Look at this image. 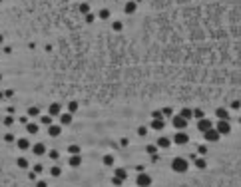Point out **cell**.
<instances>
[{
    "label": "cell",
    "mask_w": 241,
    "mask_h": 187,
    "mask_svg": "<svg viewBox=\"0 0 241 187\" xmlns=\"http://www.w3.org/2000/svg\"><path fill=\"white\" fill-rule=\"evenodd\" d=\"M26 116H28V117H40V108H36V105H32V108H28Z\"/></svg>",
    "instance_id": "cell-25"
},
{
    "label": "cell",
    "mask_w": 241,
    "mask_h": 187,
    "mask_svg": "<svg viewBox=\"0 0 241 187\" xmlns=\"http://www.w3.org/2000/svg\"><path fill=\"white\" fill-rule=\"evenodd\" d=\"M203 139H205V141H219L221 135H219V131L215 129V127H211V129L203 131Z\"/></svg>",
    "instance_id": "cell-8"
},
{
    "label": "cell",
    "mask_w": 241,
    "mask_h": 187,
    "mask_svg": "<svg viewBox=\"0 0 241 187\" xmlns=\"http://www.w3.org/2000/svg\"><path fill=\"white\" fill-rule=\"evenodd\" d=\"M60 113H62V105L58 104V101H54V104H50V108H48V116L56 117V116H60Z\"/></svg>",
    "instance_id": "cell-15"
},
{
    "label": "cell",
    "mask_w": 241,
    "mask_h": 187,
    "mask_svg": "<svg viewBox=\"0 0 241 187\" xmlns=\"http://www.w3.org/2000/svg\"><path fill=\"white\" fill-rule=\"evenodd\" d=\"M4 94V97H12L14 96V90H6V92H2Z\"/></svg>",
    "instance_id": "cell-48"
},
{
    "label": "cell",
    "mask_w": 241,
    "mask_h": 187,
    "mask_svg": "<svg viewBox=\"0 0 241 187\" xmlns=\"http://www.w3.org/2000/svg\"><path fill=\"white\" fill-rule=\"evenodd\" d=\"M2 97H4V94H2V92H0V100H2Z\"/></svg>",
    "instance_id": "cell-53"
},
{
    "label": "cell",
    "mask_w": 241,
    "mask_h": 187,
    "mask_svg": "<svg viewBox=\"0 0 241 187\" xmlns=\"http://www.w3.org/2000/svg\"><path fill=\"white\" fill-rule=\"evenodd\" d=\"M193 117H195V120H203V117H205V112H203L201 108H195V109H193Z\"/></svg>",
    "instance_id": "cell-35"
},
{
    "label": "cell",
    "mask_w": 241,
    "mask_h": 187,
    "mask_svg": "<svg viewBox=\"0 0 241 187\" xmlns=\"http://www.w3.org/2000/svg\"><path fill=\"white\" fill-rule=\"evenodd\" d=\"M114 175H116V177H120V179H128V171H126V169L124 167H116V169H114Z\"/></svg>",
    "instance_id": "cell-22"
},
{
    "label": "cell",
    "mask_w": 241,
    "mask_h": 187,
    "mask_svg": "<svg viewBox=\"0 0 241 187\" xmlns=\"http://www.w3.org/2000/svg\"><path fill=\"white\" fill-rule=\"evenodd\" d=\"M136 183H138V187H150L151 183H154V179H151L150 173L139 171V173H138V177H136Z\"/></svg>",
    "instance_id": "cell-5"
},
{
    "label": "cell",
    "mask_w": 241,
    "mask_h": 187,
    "mask_svg": "<svg viewBox=\"0 0 241 187\" xmlns=\"http://www.w3.org/2000/svg\"><path fill=\"white\" fill-rule=\"evenodd\" d=\"M163 127H166V120H151L150 124V129L154 131H163Z\"/></svg>",
    "instance_id": "cell-16"
},
{
    "label": "cell",
    "mask_w": 241,
    "mask_h": 187,
    "mask_svg": "<svg viewBox=\"0 0 241 187\" xmlns=\"http://www.w3.org/2000/svg\"><path fill=\"white\" fill-rule=\"evenodd\" d=\"M128 143H130L128 137H122V139H120V145H122V147H128Z\"/></svg>",
    "instance_id": "cell-46"
},
{
    "label": "cell",
    "mask_w": 241,
    "mask_h": 187,
    "mask_svg": "<svg viewBox=\"0 0 241 187\" xmlns=\"http://www.w3.org/2000/svg\"><path fill=\"white\" fill-rule=\"evenodd\" d=\"M197 153H199V155H205L207 153V145H205V143H199V145H197Z\"/></svg>",
    "instance_id": "cell-40"
},
{
    "label": "cell",
    "mask_w": 241,
    "mask_h": 187,
    "mask_svg": "<svg viewBox=\"0 0 241 187\" xmlns=\"http://www.w3.org/2000/svg\"><path fill=\"white\" fill-rule=\"evenodd\" d=\"M112 185H116V187H122V185H124V179H120V177L112 175Z\"/></svg>",
    "instance_id": "cell-39"
},
{
    "label": "cell",
    "mask_w": 241,
    "mask_h": 187,
    "mask_svg": "<svg viewBox=\"0 0 241 187\" xmlns=\"http://www.w3.org/2000/svg\"><path fill=\"white\" fill-rule=\"evenodd\" d=\"M2 42H4V36H2V34H0V44H2Z\"/></svg>",
    "instance_id": "cell-51"
},
{
    "label": "cell",
    "mask_w": 241,
    "mask_h": 187,
    "mask_svg": "<svg viewBox=\"0 0 241 187\" xmlns=\"http://www.w3.org/2000/svg\"><path fill=\"white\" fill-rule=\"evenodd\" d=\"M211 127H213V121L209 120V117H203V120H197V129L201 131V133H203V131H207V129H211Z\"/></svg>",
    "instance_id": "cell-9"
},
{
    "label": "cell",
    "mask_w": 241,
    "mask_h": 187,
    "mask_svg": "<svg viewBox=\"0 0 241 187\" xmlns=\"http://www.w3.org/2000/svg\"><path fill=\"white\" fill-rule=\"evenodd\" d=\"M189 167H191V163L187 157H173L171 159V169L175 173H187Z\"/></svg>",
    "instance_id": "cell-1"
},
{
    "label": "cell",
    "mask_w": 241,
    "mask_h": 187,
    "mask_svg": "<svg viewBox=\"0 0 241 187\" xmlns=\"http://www.w3.org/2000/svg\"><path fill=\"white\" fill-rule=\"evenodd\" d=\"M6 112H8V116H14V112H16V109L10 105V108H6Z\"/></svg>",
    "instance_id": "cell-49"
},
{
    "label": "cell",
    "mask_w": 241,
    "mask_h": 187,
    "mask_svg": "<svg viewBox=\"0 0 241 187\" xmlns=\"http://www.w3.org/2000/svg\"><path fill=\"white\" fill-rule=\"evenodd\" d=\"M78 109H80V104H78V101H74V100H72L70 104H68V109H66V112H70L72 116H74V113L78 112Z\"/></svg>",
    "instance_id": "cell-27"
},
{
    "label": "cell",
    "mask_w": 241,
    "mask_h": 187,
    "mask_svg": "<svg viewBox=\"0 0 241 187\" xmlns=\"http://www.w3.org/2000/svg\"><path fill=\"white\" fill-rule=\"evenodd\" d=\"M162 113H163V117H171V116H173V109H171V108H163Z\"/></svg>",
    "instance_id": "cell-43"
},
{
    "label": "cell",
    "mask_w": 241,
    "mask_h": 187,
    "mask_svg": "<svg viewBox=\"0 0 241 187\" xmlns=\"http://www.w3.org/2000/svg\"><path fill=\"white\" fill-rule=\"evenodd\" d=\"M239 125H241V116H239Z\"/></svg>",
    "instance_id": "cell-54"
},
{
    "label": "cell",
    "mask_w": 241,
    "mask_h": 187,
    "mask_svg": "<svg viewBox=\"0 0 241 187\" xmlns=\"http://www.w3.org/2000/svg\"><path fill=\"white\" fill-rule=\"evenodd\" d=\"M58 117H60V125H70L72 121H74V116H72L70 112H62Z\"/></svg>",
    "instance_id": "cell-14"
},
{
    "label": "cell",
    "mask_w": 241,
    "mask_h": 187,
    "mask_svg": "<svg viewBox=\"0 0 241 187\" xmlns=\"http://www.w3.org/2000/svg\"><path fill=\"white\" fill-rule=\"evenodd\" d=\"M48 173H50L52 177H60V175H62V167H60V165H52Z\"/></svg>",
    "instance_id": "cell-26"
},
{
    "label": "cell",
    "mask_w": 241,
    "mask_h": 187,
    "mask_svg": "<svg viewBox=\"0 0 241 187\" xmlns=\"http://www.w3.org/2000/svg\"><path fill=\"white\" fill-rule=\"evenodd\" d=\"M30 149H32V153H34L36 157H42V155L48 153V147H46L44 141H36L34 145H30Z\"/></svg>",
    "instance_id": "cell-6"
},
{
    "label": "cell",
    "mask_w": 241,
    "mask_h": 187,
    "mask_svg": "<svg viewBox=\"0 0 241 187\" xmlns=\"http://www.w3.org/2000/svg\"><path fill=\"white\" fill-rule=\"evenodd\" d=\"M16 167L28 169V167H30V161H28V157H16Z\"/></svg>",
    "instance_id": "cell-21"
},
{
    "label": "cell",
    "mask_w": 241,
    "mask_h": 187,
    "mask_svg": "<svg viewBox=\"0 0 241 187\" xmlns=\"http://www.w3.org/2000/svg\"><path fill=\"white\" fill-rule=\"evenodd\" d=\"M0 80H2V74H0Z\"/></svg>",
    "instance_id": "cell-55"
},
{
    "label": "cell",
    "mask_w": 241,
    "mask_h": 187,
    "mask_svg": "<svg viewBox=\"0 0 241 187\" xmlns=\"http://www.w3.org/2000/svg\"><path fill=\"white\" fill-rule=\"evenodd\" d=\"M18 121H20V124H28V116H22Z\"/></svg>",
    "instance_id": "cell-50"
},
{
    "label": "cell",
    "mask_w": 241,
    "mask_h": 187,
    "mask_svg": "<svg viewBox=\"0 0 241 187\" xmlns=\"http://www.w3.org/2000/svg\"><path fill=\"white\" fill-rule=\"evenodd\" d=\"M68 153L70 155H78L80 153V145H78V143H70V145H68Z\"/></svg>",
    "instance_id": "cell-30"
},
{
    "label": "cell",
    "mask_w": 241,
    "mask_h": 187,
    "mask_svg": "<svg viewBox=\"0 0 241 187\" xmlns=\"http://www.w3.org/2000/svg\"><path fill=\"white\" fill-rule=\"evenodd\" d=\"M2 124L6 125V127H12V125L16 124V117H14V116H6V117H4V121H2Z\"/></svg>",
    "instance_id": "cell-34"
},
{
    "label": "cell",
    "mask_w": 241,
    "mask_h": 187,
    "mask_svg": "<svg viewBox=\"0 0 241 187\" xmlns=\"http://www.w3.org/2000/svg\"><path fill=\"white\" fill-rule=\"evenodd\" d=\"M110 16H112V12H110L108 8H102V10L98 12V18L100 20H110Z\"/></svg>",
    "instance_id": "cell-28"
},
{
    "label": "cell",
    "mask_w": 241,
    "mask_h": 187,
    "mask_svg": "<svg viewBox=\"0 0 241 187\" xmlns=\"http://www.w3.org/2000/svg\"><path fill=\"white\" fill-rule=\"evenodd\" d=\"M78 10H80V14H84V16H86L88 12H90V4H88V2H80Z\"/></svg>",
    "instance_id": "cell-32"
},
{
    "label": "cell",
    "mask_w": 241,
    "mask_h": 187,
    "mask_svg": "<svg viewBox=\"0 0 241 187\" xmlns=\"http://www.w3.org/2000/svg\"><path fill=\"white\" fill-rule=\"evenodd\" d=\"M215 117H217V120L231 121V113H229V109H227V108H217V109H215Z\"/></svg>",
    "instance_id": "cell-10"
},
{
    "label": "cell",
    "mask_w": 241,
    "mask_h": 187,
    "mask_svg": "<svg viewBox=\"0 0 241 187\" xmlns=\"http://www.w3.org/2000/svg\"><path fill=\"white\" fill-rule=\"evenodd\" d=\"M134 2H136V4H139V2H143V0H134Z\"/></svg>",
    "instance_id": "cell-52"
},
{
    "label": "cell",
    "mask_w": 241,
    "mask_h": 187,
    "mask_svg": "<svg viewBox=\"0 0 241 187\" xmlns=\"http://www.w3.org/2000/svg\"><path fill=\"white\" fill-rule=\"evenodd\" d=\"M170 120H171V125L175 127V131H183V129H187V124H189V121H187V120H183L181 116H171Z\"/></svg>",
    "instance_id": "cell-4"
},
{
    "label": "cell",
    "mask_w": 241,
    "mask_h": 187,
    "mask_svg": "<svg viewBox=\"0 0 241 187\" xmlns=\"http://www.w3.org/2000/svg\"><path fill=\"white\" fill-rule=\"evenodd\" d=\"M84 18H86V22H88V24H92V22L96 20V14H94V12H88V14L84 16Z\"/></svg>",
    "instance_id": "cell-41"
},
{
    "label": "cell",
    "mask_w": 241,
    "mask_h": 187,
    "mask_svg": "<svg viewBox=\"0 0 241 187\" xmlns=\"http://www.w3.org/2000/svg\"><path fill=\"white\" fill-rule=\"evenodd\" d=\"M189 163H193V167L199 169V171H203V169L207 167V161L203 155H197V153H191L189 155Z\"/></svg>",
    "instance_id": "cell-2"
},
{
    "label": "cell",
    "mask_w": 241,
    "mask_h": 187,
    "mask_svg": "<svg viewBox=\"0 0 241 187\" xmlns=\"http://www.w3.org/2000/svg\"><path fill=\"white\" fill-rule=\"evenodd\" d=\"M104 165H106V167H112V165H114V161H116V157H114V155H104Z\"/></svg>",
    "instance_id": "cell-33"
},
{
    "label": "cell",
    "mask_w": 241,
    "mask_h": 187,
    "mask_svg": "<svg viewBox=\"0 0 241 187\" xmlns=\"http://www.w3.org/2000/svg\"><path fill=\"white\" fill-rule=\"evenodd\" d=\"M213 127L219 131V135H229L231 133V121H227V120H217V124H213Z\"/></svg>",
    "instance_id": "cell-3"
},
{
    "label": "cell",
    "mask_w": 241,
    "mask_h": 187,
    "mask_svg": "<svg viewBox=\"0 0 241 187\" xmlns=\"http://www.w3.org/2000/svg\"><path fill=\"white\" fill-rule=\"evenodd\" d=\"M136 10H138V4L134 2V0H128V2L124 4V12L126 14H136Z\"/></svg>",
    "instance_id": "cell-17"
},
{
    "label": "cell",
    "mask_w": 241,
    "mask_h": 187,
    "mask_svg": "<svg viewBox=\"0 0 241 187\" xmlns=\"http://www.w3.org/2000/svg\"><path fill=\"white\" fill-rule=\"evenodd\" d=\"M28 179H30V181H36V179H38V175H36L34 171H30V173H28Z\"/></svg>",
    "instance_id": "cell-47"
},
{
    "label": "cell",
    "mask_w": 241,
    "mask_h": 187,
    "mask_svg": "<svg viewBox=\"0 0 241 187\" xmlns=\"http://www.w3.org/2000/svg\"><path fill=\"white\" fill-rule=\"evenodd\" d=\"M146 153L147 155H158V145H155V143H147V145H146Z\"/></svg>",
    "instance_id": "cell-24"
},
{
    "label": "cell",
    "mask_w": 241,
    "mask_h": 187,
    "mask_svg": "<svg viewBox=\"0 0 241 187\" xmlns=\"http://www.w3.org/2000/svg\"><path fill=\"white\" fill-rule=\"evenodd\" d=\"M46 155H48L52 161H58V159H60V151H58V149H48V153H46Z\"/></svg>",
    "instance_id": "cell-31"
},
{
    "label": "cell",
    "mask_w": 241,
    "mask_h": 187,
    "mask_svg": "<svg viewBox=\"0 0 241 187\" xmlns=\"http://www.w3.org/2000/svg\"><path fill=\"white\" fill-rule=\"evenodd\" d=\"M36 187H48V183L44 179H36Z\"/></svg>",
    "instance_id": "cell-45"
},
{
    "label": "cell",
    "mask_w": 241,
    "mask_h": 187,
    "mask_svg": "<svg viewBox=\"0 0 241 187\" xmlns=\"http://www.w3.org/2000/svg\"><path fill=\"white\" fill-rule=\"evenodd\" d=\"M233 112H241V100H233L231 101V105H229Z\"/></svg>",
    "instance_id": "cell-36"
},
{
    "label": "cell",
    "mask_w": 241,
    "mask_h": 187,
    "mask_svg": "<svg viewBox=\"0 0 241 187\" xmlns=\"http://www.w3.org/2000/svg\"><path fill=\"white\" fill-rule=\"evenodd\" d=\"M26 131H28L30 135H36L38 131H40V125H38L36 121H28V124H26Z\"/></svg>",
    "instance_id": "cell-18"
},
{
    "label": "cell",
    "mask_w": 241,
    "mask_h": 187,
    "mask_svg": "<svg viewBox=\"0 0 241 187\" xmlns=\"http://www.w3.org/2000/svg\"><path fill=\"white\" fill-rule=\"evenodd\" d=\"M30 139L28 137H20V139H16V147H18L20 151H26V149H30Z\"/></svg>",
    "instance_id": "cell-13"
},
{
    "label": "cell",
    "mask_w": 241,
    "mask_h": 187,
    "mask_svg": "<svg viewBox=\"0 0 241 187\" xmlns=\"http://www.w3.org/2000/svg\"><path fill=\"white\" fill-rule=\"evenodd\" d=\"M151 120H163L162 109H154V112H151Z\"/></svg>",
    "instance_id": "cell-38"
},
{
    "label": "cell",
    "mask_w": 241,
    "mask_h": 187,
    "mask_svg": "<svg viewBox=\"0 0 241 187\" xmlns=\"http://www.w3.org/2000/svg\"><path fill=\"white\" fill-rule=\"evenodd\" d=\"M112 30L114 32H122L124 30V22H122V20H114L112 22Z\"/></svg>",
    "instance_id": "cell-29"
},
{
    "label": "cell",
    "mask_w": 241,
    "mask_h": 187,
    "mask_svg": "<svg viewBox=\"0 0 241 187\" xmlns=\"http://www.w3.org/2000/svg\"><path fill=\"white\" fill-rule=\"evenodd\" d=\"M68 163H70V167H80L82 165V155H70V159H68Z\"/></svg>",
    "instance_id": "cell-20"
},
{
    "label": "cell",
    "mask_w": 241,
    "mask_h": 187,
    "mask_svg": "<svg viewBox=\"0 0 241 187\" xmlns=\"http://www.w3.org/2000/svg\"><path fill=\"white\" fill-rule=\"evenodd\" d=\"M60 133H62V125L60 124L48 125V135H50V137H60Z\"/></svg>",
    "instance_id": "cell-12"
},
{
    "label": "cell",
    "mask_w": 241,
    "mask_h": 187,
    "mask_svg": "<svg viewBox=\"0 0 241 187\" xmlns=\"http://www.w3.org/2000/svg\"><path fill=\"white\" fill-rule=\"evenodd\" d=\"M155 145H158V149H167V147L171 145V139L166 137V135H162V137L155 139Z\"/></svg>",
    "instance_id": "cell-11"
},
{
    "label": "cell",
    "mask_w": 241,
    "mask_h": 187,
    "mask_svg": "<svg viewBox=\"0 0 241 187\" xmlns=\"http://www.w3.org/2000/svg\"><path fill=\"white\" fill-rule=\"evenodd\" d=\"M4 141H8V143H12V141H16V137H14V133H6V135H4Z\"/></svg>",
    "instance_id": "cell-44"
},
{
    "label": "cell",
    "mask_w": 241,
    "mask_h": 187,
    "mask_svg": "<svg viewBox=\"0 0 241 187\" xmlns=\"http://www.w3.org/2000/svg\"><path fill=\"white\" fill-rule=\"evenodd\" d=\"M40 124L48 127V125H52V124H54V117H52V116H48V113H46V116H42V113H40Z\"/></svg>",
    "instance_id": "cell-23"
},
{
    "label": "cell",
    "mask_w": 241,
    "mask_h": 187,
    "mask_svg": "<svg viewBox=\"0 0 241 187\" xmlns=\"http://www.w3.org/2000/svg\"><path fill=\"white\" fill-rule=\"evenodd\" d=\"M177 116H181V117H183V120H191V117H193V109H189V108H181L179 109V112H177Z\"/></svg>",
    "instance_id": "cell-19"
},
{
    "label": "cell",
    "mask_w": 241,
    "mask_h": 187,
    "mask_svg": "<svg viewBox=\"0 0 241 187\" xmlns=\"http://www.w3.org/2000/svg\"><path fill=\"white\" fill-rule=\"evenodd\" d=\"M32 171H34L36 175H38V173H42V171H44V165H42V163H36L34 167H32Z\"/></svg>",
    "instance_id": "cell-42"
},
{
    "label": "cell",
    "mask_w": 241,
    "mask_h": 187,
    "mask_svg": "<svg viewBox=\"0 0 241 187\" xmlns=\"http://www.w3.org/2000/svg\"><path fill=\"white\" fill-rule=\"evenodd\" d=\"M147 131H150V127H146V125H139L138 127V135H139V137H146Z\"/></svg>",
    "instance_id": "cell-37"
},
{
    "label": "cell",
    "mask_w": 241,
    "mask_h": 187,
    "mask_svg": "<svg viewBox=\"0 0 241 187\" xmlns=\"http://www.w3.org/2000/svg\"><path fill=\"white\" fill-rule=\"evenodd\" d=\"M173 143H177V145H185V143L189 141V133L187 131H175V135H173V139H171Z\"/></svg>",
    "instance_id": "cell-7"
}]
</instances>
